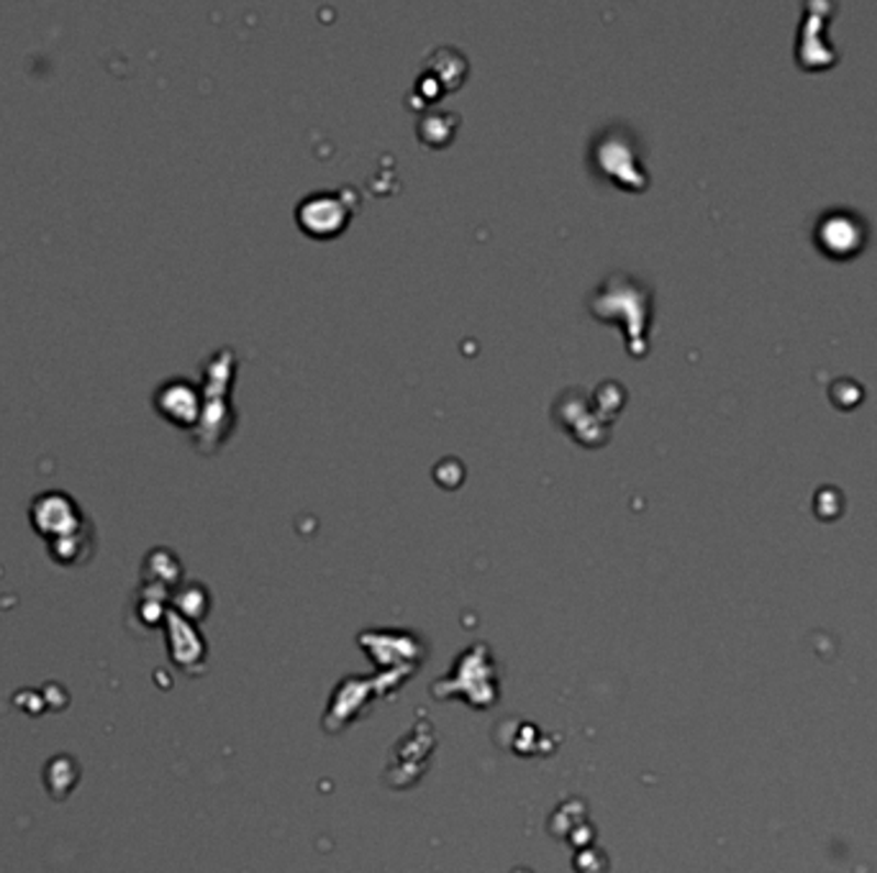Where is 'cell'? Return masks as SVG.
I'll list each match as a JSON object with an SVG mask.
<instances>
[{
    "instance_id": "obj_1",
    "label": "cell",
    "mask_w": 877,
    "mask_h": 873,
    "mask_svg": "<svg viewBox=\"0 0 877 873\" xmlns=\"http://www.w3.org/2000/svg\"><path fill=\"white\" fill-rule=\"evenodd\" d=\"M31 513H34L36 528L59 533V536L73 533V528L77 525L75 502L62 492H46L42 497H36Z\"/></svg>"
}]
</instances>
